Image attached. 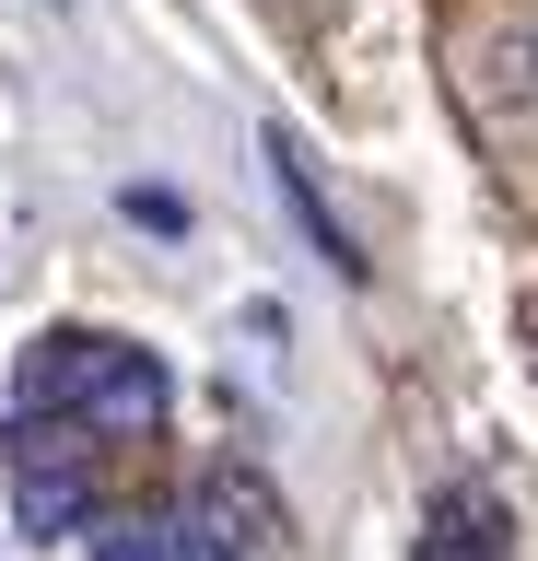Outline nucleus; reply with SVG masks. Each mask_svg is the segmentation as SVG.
<instances>
[{
	"instance_id": "1",
	"label": "nucleus",
	"mask_w": 538,
	"mask_h": 561,
	"mask_svg": "<svg viewBox=\"0 0 538 561\" xmlns=\"http://www.w3.org/2000/svg\"><path fill=\"white\" fill-rule=\"evenodd\" d=\"M12 410H59V421H82L94 445H129V433L164 421V363L129 351V340H82V328H59V340L24 351Z\"/></svg>"
},
{
	"instance_id": "2",
	"label": "nucleus",
	"mask_w": 538,
	"mask_h": 561,
	"mask_svg": "<svg viewBox=\"0 0 538 561\" xmlns=\"http://www.w3.org/2000/svg\"><path fill=\"white\" fill-rule=\"evenodd\" d=\"M94 433L59 410H12V433H0V468H12V515H24V538H71V526H94Z\"/></svg>"
},
{
	"instance_id": "3",
	"label": "nucleus",
	"mask_w": 538,
	"mask_h": 561,
	"mask_svg": "<svg viewBox=\"0 0 538 561\" xmlns=\"http://www.w3.org/2000/svg\"><path fill=\"white\" fill-rule=\"evenodd\" d=\"M187 526L211 538L222 561H282V538H293V515H282V491L257 480V468H199V491H187Z\"/></svg>"
},
{
	"instance_id": "4",
	"label": "nucleus",
	"mask_w": 538,
	"mask_h": 561,
	"mask_svg": "<svg viewBox=\"0 0 538 561\" xmlns=\"http://www.w3.org/2000/svg\"><path fill=\"white\" fill-rule=\"evenodd\" d=\"M257 164H270V199L293 210V234L317 245V257H328V270H340V280H363V270H375V257H363V234H352V222H340V199H328V187H317V152H305V140H293V129H270V140H257Z\"/></svg>"
},
{
	"instance_id": "5",
	"label": "nucleus",
	"mask_w": 538,
	"mask_h": 561,
	"mask_svg": "<svg viewBox=\"0 0 538 561\" xmlns=\"http://www.w3.org/2000/svg\"><path fill=\"white\" fill-rule=\"evenodd\" d=\"M457 59H492V70H457L480 117H503L515 94H538V24H527V12H492V24H468V35H457Z\"/></svg>"
},
{
	"instance_id": "6",
	"label": "nucleus",
	"mask_w": 538,
	"mask_h": 561,
	"mask_svg": "<svg viewBox=\"0 0 538 561\" xmlns=\"http://www.w3.org/2000/svg\"><path fill=\"white\" fill-rule=\"evenodd\" d=\"M422 561H503V503H492L480 480L433 491V515H422Z\"/></svg>"
},
{
	"instance_id": "7",
	"label": "nucleus",
	"mask_w": 538,
	"mask_h": 561,
	"mask_svg": "<svg viewBox=\"0 0 538 561\" xmlns=\"http://www.w3.org/2000/svg\"><path fill=\"white\" fill-rule=\"evenodd\" d=\"M94 561H176V526L164 515H106L94 526Z\"/></svg>"
},
{
	"instance_id": "8",
	"label": "nucleus",
	"mask_w": 538,
	"mask_h": 561,
	"mask_svg": "<svg viewBox=\"0 0 538 561\" xmlns=\"http://www.w3.org/2000/svg\"><path fill=\"white\" fill-rule=\"evenodd\" d=\"M117 210H129L141 234H164V245H187V222H199V210H187L176 187H152V175H141V187H117Z\"/></svg>"
}]
</instances>
